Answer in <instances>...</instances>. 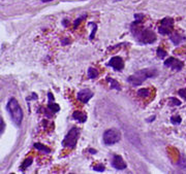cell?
I'll use <instances>...</instances> for the list:
<instances>
[{"label": "cell", "instance_id": "6da1fadb", "mask_svg": "<svg viewBox=\"0 0 186 174\" xmlns=\"http://www.w3.org/2000/svg\"><path fill=\"white\" fill-rule=\"evenodd\" d=\"M141 23L142 21H136L131 24L130 29H131V32L133 34L134 38L141 43L144 45H150V43H153L156 40V35L155 33L153 32L150 29L147 28H141Z\"/></svg>", "mask_w": 186, "mask_h": 174}, {"label": "cell", "instance_id": "7a4b0ae2", "mask_svg": "<svg viewBox=\"0 0 186 174\" xmlns=\"http://www.w3.org/2000/svg\"><path fill=\"white\" fill-rule=\"evenodd\" d=\"M157 75V70L153 68H146V69H141V70L134 72L133 74H131L130 76H128L127 82L130 85L137 87V86L142 85L145 80H147L148 78L154 77Z\"/></svg>", "mask_w": 186, "mask_h": 174}, {"label": "cell", "instance_id": "3957f363", "mask_svg": "<svg viewBox=\"0 0 186 174\" xmlns=\"http://www.w3.org/2000/svg\"><path fill=\"white\" fill-rule=\"evenodd\" d=\"M6 109L10 113V118L12 122L17 126H21L22 121H23V110H22L21 106L16 98H10L7 102Z\"/></svg>", "mask_w": 186, "mask_h": 174}, {"label": "cell", "instance_id": "277c9868", "mask_svg": "<svg viewBox=\"0 0 186 174\" xmlns=\"http://www.w3.org/2000/svg\"><path fill=\"white\" fill-rule=\"evenodd\" d=\"M79 136H80V129L77 127H73L68 131V133L66 134V136L64 137L63 141H62V145L64 147L73 149L75 147V145H77Z\"/></svg>", "mask_w": 186, "mask_h": 174}, {"label": "cell", "instance_id": "5b68a950", "mask_svg": "<svg viewBox=\"0 0 186 174\" xmlns=\"http://www.w3.org/2000/svg\"><path fill=\"white\" fill-rule=\"evenodd\" d=\"M102 140L106 145H113L121 140V133L117 129H109L104 131Z\"/></svg>", "mask_w": 186, "mask_h": 174}, {"label": "cell", "instance_id": "8992f818", "mask_svg": "<svg viewBox=\"0 0 186 174\" xmlns=\"http://www.w3.org/2000/svg\"><path fill=\"white\" fill-rule=\"evenodd\" d=\"M174 26V20L172 18H165L160 22V26L158 28V32L161 35H170Z\"/></svg>", "mask_w": 186, "mask_h": 174}, {"label": "cell", "instance_id": "52a82bcc", "mask_svg": "<svg viewBox=\"0 0 186 174\" xmlns=\"http://www.w3.org/2000/svg\"><path fill=\"white\" fill-rule=\"evenodd\" d=\"M163 64H165V67L172 68L173 70H176V71H180L184 67L183 62L180 61V60H178V59H176V58H174V57H170V58H167Z\"/></svg>", "mask_w": 186, "mask_h": 174}, {"label": "cell", "instance_id": "ba28073f", "mask_svg": "<svg viewBox=\"0 0 186 174\" xmlns=\"http://www.w3.org/2000/svg\"><path fill=\"white\" fill-rule=\"evenodd\" d=\"M108 65L110 66V67H112V68L116 71H121L123 68H124V62H123V59L121 57H118V56L111 58V60H110Z\"/></svg>", "mask_w": 186, "mask_h": 174}, {"label": "cell", "instance_id": "9c48e42d", "mask_svg": "<svg viewBox=\"0 0 186 174\" xmlns=\"http://www.w3.org/2000/svg\"><path fill=\"white\" fill-rule=\"evenodd\" d=\"M111 164H112V166L117 170H124V169H126V167H127V165H126V163L124 162L123 158L119 155L114 156L113 158H112Z\"/></svg>", "mask_w": 186, "mask_h": 174}, {"label": "cell", "instance_id": "30bf717a", "mask_svg": "<svg viewBox=\"0 0 186 174\" xmlns=\"http://www.w3.org/2000/svg\"><path fill=\"white\" fill-rule=\"evenodd\" d=\"M92 97H93V92L90 91L89 89L82 90V91H80V92L78 93V95H77L78 100L80 102H83V103H87Z\"/></svg>", "mask_w": 186, "mask_h": 174}, {"label": "cell", "instance_id": "8fae6325", "mask_svg": "<svg viewBox=\"0 0 186 174\" xmlns=\"http://www.w3.org/2000/svg\"><path fill=\"white\" fill-rule=\"evenodd\" d=\"M59 110H60V106L58 104L54 103V102H49L47 108H46V115L48 118H51L54 113L58 112Z\"/></svg>", "mask_w": 186, "mask_h": 174}, {"label": "cell", "instance_id": "7c38bea8", "mask_svg": "<svg viewBox=\"0 0 186 174\" xmlns=\"http://www.w3.org/2000/svg\"><path fill=\"white\" fill-rule=\"evenodd\" d=\"M170 39L175 45H179L180 43H182L185 40V36L181 35L180 33L174 32L170 34Z\"/></svg>", "mask_w": 186, "mask_h": 174}, {"label": "cell", "instance_id": "4fadbf2b", "mask_svg": "<svg viewBox=\"0 0 186 174\" xmlns=\"http://www.w3.org/2000/svg\"><path fill=\"white\" fill-rule=\"evenodd\" d=\"M73 118L75 119V121H78L79 123H85L86 121H87V115H86V113L79 110L75 111V112L73 113Z\"/></svg>", "mask_w": 186, "mask_h": 174}, {"label": "cell", "instance_id": "5bb4252c", "mask_svg": "<svg viewBox=\"0 0 186 174\" xmlns=\"http://www.w3.org/2000/svg\"><path fill=\"white\" fill-rule=\"evenodd\" d=\"M106 82L110 84V89L111 90H117V91H121V87L119 85V82L115 80L112 77H106Z\"/></svg>", "mask_w": 186, "mask_h": 174}, {"label": "cell", "instance_id": "9a60e30c", "mask_svg": "<svg viewBox=\"0 0 186 174\" xmlns=\"http://www.w3.org/2000/svg\"><path fill=\"white\" fill-rule=\"evenodd\" d=\"M33 147L36 148V149H38V151H43V153H51V148H49L48 146L44 145V144L39 143V142H36V143L33 144Z\"/></svg>", "mask_w": 186, "mask_h": 174}, {"label": "cell", "instance_id": "2e32d148", "mask_svg": "<svg viewBox=\"0 0 186 174\" xmlns=\"http://www.w3.org/2000/svg\"><path fill=\"white\" fill-rule=\"evenodd\" d=\"M87 74H88V77H89L90 79H95V78L98 76L99 72L96 68H94V67H90V68L88 69Z\"/></svg>", "mask_w": 186, "mask_h": 174}, {"label": "cell", "instance_id": "e0dca14e", "mask_svg": "<svg viewBox=\"0 0 186 174\" xmlns=\"http://www.w3.org/2000/svg\"><path fill=\"white\" fill-rule=\"evenodd\" d=\"M32 162H33L32 158H27L26 160L23 162V164L21 165V171H25V170H26L27 168H28L29 166L32 164Z\"/></svg>", "mask_w": 186, "mask_h": 174}, {"label": "cell", "instance_id": "ac0fdd59", "mask_svg": "<svg viewBox=\"0 0 186 174\" xmlns=\"http://www.w3.org/2000/svg\"><path fill=\"white\" fill-rule=\"evenodd\" d=\"M138 95L142 98H147L150 95V90L149 89H141L138 91Z\"/></svg>", "mask_w": 186, "mask_h": 174}, {"label": "cell", "instance_id": "d6986e66", "mask_svg": "<svg viewBox=\"0 0 186 174\" xmlns=\"http://www.w3.org/2000/svg\"><path fill=\"white\" fill-rule=\"evenodd\" d=\"M181 122H182L181 116L178 114L173 115L172 118H171V123H172L173 125H179V124H181Z\"/></svg>", "mask_w": 186, "mask_h": 174}, {"label": "cell", "instance_id": "ffe728a7", "mask_svg": "<svg viewBox=\"0 0 186 174\" xmlns=\"http://www.w3.org/2000/svg\"><path fill=\"white\" fill-rule=\"evenodd\" d=\"M178 166H179L181 169L186 170V157L185 156H183V155L181 156V158H180L179 162H178Z\"/></svg>", "mask_w": 186, "mask_h": 174}, {"label": "cell", "instance_id": "44dd1931", "mask_svg": "<svg viewBox=\"0 0 186 174\" xmlns=\"http://www.w3.org/2000/svg\"><path fill=\"white\" fill-rule=\"evenodd\" d=\"M156 54H157V57L159 58V59H165V57L167 56V53L165 52V51H163L162 49H160V47H158L157 49Z\"/></svg>", "mask_w": 186, "mask_h": 174}, {"label": "cell", "instance_id": "7402d4cb", "mask_svg": "<svg viewBox=\"0 0 186 174\" xmlns=\"http://www.w3.org/2000/svg\"><path fill=\"white\" fill-rule=\"evenodd\" d=\"M92 169L97 172H104V170H106V168H104V166L102 164H98V165H95V166H92Z\"/></svg>", "mask_w": 186, "mask_h": 174}, {"label": "cell", "instance_id": "603a6c76", "mask_svg": "<svg viewBox=\"0 0 186 174\" xmlns=\"http://www.w3.org/2000/svg\"><path fill=\"white\" fill-rule=\"evenodd\" d=\"M170 101H171L170 105H172V106H180L181 105V101L178 100V99H176V98H173V97H171L170 98Z\"/></svg>", "mask_w": 186, "mask_h": 174}, {"label": "cell", "instance_id": "cb8c5ba5", "mask_svg": "<svg viewBox=\"0 0 186 174\" xmlns=\"http://www.w3.org/2000/svg\"><path fill=\"white\" fill-rule=\"evenodd\" d=\"M178 94H179L180 97H182V98L186 100V88H185V89L179 90V91H178Z\"/></svg>", "mask_w": 186, "mask_h": 174}, {"label": "cell", "instance_id": "d4e9b609", "mask_svg": "<svg viewBox=\"0 0 186 174\" xmlns=\"http://www.w3.org/2000/svg\"><path fill=\"white\" fill-rule=\"evenodd\" d=\"M85 18H86L85 16H83L82 18H79V19H78V20H77V21L75 22V26H73V27H75V28H77V27H78L79 25H80V23H81V22H82L83 20L85 19Z\"/></svg>", "mask_w": 186, "mask_h": 174}, {"label": "cell", "instance_id": "484cf974", "mask_svg": "<svg viewBox=\"0 0 186 174\" xmlns=\"http://www.w3.org/2000/svg\"><path fill=\"white\" fill-rule=\"evenodd\" d=\"M96 30H97V26H96V25H94V29H93V31H92V33H91V35H90V37H89L90 40H92L93 38H94L95 32H96Z\"/></svg>", "mask_w": 186, "mask_h": 174}, {"label": "cell", "instance_id": "4316f807", "mask_svg": "<svg viewBox=\"0 0 186 174\" xmlns=\"http://www.w3.org/2000/svg\"><path fill=\"white\" fill-rule=\"evenodd\" d=\"M48 98H49V102H54V96L51 92L48 93Z\"/></svg>", "mask_w": 186, "mask_h": 174}, {"label": "cell", "instance_id": "83f0119b", "mask_svg": "<svg viewBox=\"0 0 186 174\" xmlns=\"http://www.w3.org/2000/svg\"><path fill=\"white\" fill-rule=\"evenodd\" d=\"M0 124H1V128H0V132H1V134H2L3 131H4V122H3L2 118H1V120H0Z\"/></svg>", "mask_w": 186, "mask_h": 174}, {"label": "cell", "instance_id": "f1b7e54d", "mask_svg": "<svg viewBox=\"0 0 186 174\" xmlns=\"http://www.w3.org/2000/svg\"><path fill=\"white\" fill-rule=\"evenodd\" d=\"M155 120V115H153V116H152V118H149V119H147V122L148 123H150V122H153V121Z\"/></svg>", "mask_w": 186, "mask_h": 174}, {"label": "cell", "instance_id": "f546056e", "mask_svg": "<svg viewBox=\"0 0 186 174\" xmlns=\"http://www.w3.org/2000/svg\"><path fill=\"white\" fill-rule=\"evenodd\" d=\"M89 153H96L97 151H95V149H92V148H89Z\"/></svg>", "mask_w": 186, "mask_h": 174}, {"label": "cell", "instance_id": "4dcf8cb0", "mask_svg": "<svg viewBox=\"0 0 186 174\" xmlns=\"http://www.w3.org/2000/svg\"><path fill=\"white\" fill-rule=\"evenodd\" d=\"M43 2H50V1H53V0H41Z\"/></svg>", "mask_w": 186, "mask_h": 174}]
</instances>
